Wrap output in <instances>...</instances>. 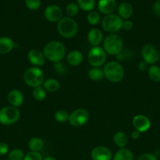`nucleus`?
I'll return each mask as SVG.
<instances>
[{
  "instance_id": "f257e3e1",
  "label": "nucleus",
  "mask_w": 160,
  "mask_h": 160,
  "mask_svg": "<svg viewBox=\"0 0 160 160\" xmlns=\"http://www.w3.org/2000/svg\"><path fill=\"white\" fill-rule=\"evenodd\" d=\"M44 56L53 62H61L66 54V48L64 44L59 41H51L44 46Z\"/></svg>"
},
{
  "instance_id": "f03ea898",
  "label": "nucleus",
  "mask_w": 160,
  "mask_h": 160,
  "mask_svg": "<svg viewBox=\"0 0 160 160\" xmlns=\"http://www.w3.org/2000/svg\"><path fill=\"white\" fill-rule=\"evenodd\" d=\"M56 29L61 37L70 39L75 37L78 33V24L74 19L71 17H63L57 23Z\"/></svg>"
},
{
  "instance_id": "7ed1b4c3",
  "label": "nucleus",
  "mask_w": 160,
  "mask_h": 160,
  "mask_svg": "<svg viewBox=\"0 0 160 160\" xmlns=\"http://www.w3.org/2000/svg\"><path fill=\"white\" fill-rule=\"evenodd\" d=\"M104 77L112 83H119L124 78V68L116 61H111L105 64L103 69Z\"/></svg>"
},
{
  "instance_id": "20e7f679",
  "label": "nucleus",
  "mask_w": 160,
  "mask_h": 160,
  "mask_svg": "<svg viewBox=\"0 0 160 160\" xmlns=\"http://www.w3.org/2000/svg\"><path fill=\"white\" fill-rule=\"evenodd\" d=\"M103 48L110 56H118L123 49V41L116 34H110L103 42Z\"/></svg>"
},
{
  "instance_id": "39448f33",
  "label": "nucleus",
  "mask_w": 160,
  "mask_h": 160,
  "mask_svg": "<svg viewBox=\"0 0 160 160\" xmlns=\"http://www.w3.org/2000/svg\"><path fill=\"white\" fill-rule=\"evenodd\" d=\"M24 81L28 86L36 88L41 86L44 82L43 71L39 67H32L26 70L24 73Z\"/></svg>"
},
{
  "instance_id": "423d86ee",
  "label": "nucleus",
  "mask_w": 160,
  "mask_h": 160,
  "mask_svg": "<svg viewBox=\"0 0 160 160\" xmlns=\"http://www.w3.org/2000/svg\"><path fill=\"white\" fill-rule=\"evenodd\" d=\"M123 20L118 14H108L103 18L101 22L104 31L110 34H115L122 28Z\"/></svg>"
},
{
  "instance_id": "0eeeda50",
  "label": "nucleus",
  "mask_w": 160,
  "mask_h": 160,
  "mask_svg": "<svg viewBox=\"0 0 160 160\" xmlns=\"http://www.w3.org/2000/svg\"><path fill=\"white\" fill-rule=\"evenodd\" d=\"M20 112L17 108L7 106L0 109V123L4 126L14 124L20 119Z\"/></svg>"
},
{
  "instance_id": "6e6552de",
  "label": "nucleus",
  "mask_w": 160,
  "mask_h": 160,
  "mask_svg": "<svg viewBox=\"0 0 160 160\" xmlns=\"http://www.w3.org/2000/svg\"><path fill=\"white\" fill-rule=\"evenodd\" d=\"M87 59L93 67H100L106 62L107 53L101 47L93 46L88 52Z\"/></svg>"
},
{
  "instance_id": "1a4fd4ad",
  "label": "nucleus",
  "mask_w": 160,
  "mask_h": 160,
  "mask_svg": "<svg viewBox=\"0 0 160 160\" xmlns=\"http://www.w3.org/2000/svg\"><path fill=\"white\" fill-rule=\"evenodd\" d=\"M141 56L143 60L146 62L151 65H155L159 60L160 54L158 48L155 45L147 44L141 48Z\"/></svg>"
},
{
  "instance_id": "9d476101",
  "label": "nucleus",
  "mask_w": 160,
  "mask_h": 160,
  "mask_svg": "<svg viewBox=\"0 0 160 160\" xmlns=\"http://www.w3.org/2000/svg\"><path fill=\"white\" fill-rule=\"evenodd\" d=\"M89 118V112L86 109L79 108L69 114L68 122L73 127H81L87 123Z\"/></svg>"
},
{
  "instance_id": "9b49d317",
  "label": "nucleus",
  "mask_w": 160,
  "mask_h": 160,
  "mask_svg": "<svg viewBox=\"0 0 160 160\" xmlns=\"http://www.w3.org/2000/svg\"><path fill=\"white\" fill-rule=\"evenodd\" d=\"M44 17L51 23H58L63 18V11L56 5H50L44 10Z\"/></svg>"
},
{
  "instance_id": "f8f14e48",
  "label": "nucleus",
  "mask_w": 160,
  "mask_h": 160,
  "mask_svg": "<svg viewBox=\"0 0 160 160\" xmlns=\"http://www.w3.org/2000/svg\"><path fill=\"white\" fill-rule=\"evenodd\" d=\"M133 125L135 130L140 133H144L148 131L151 128V120L144 115H136L133 118Z\"/></svg>"
},
{
  "instance_id": "ddd939ff",
  "label": "nucleus",
  "mask_w": 160,
  "mask_h": 160,
  "mask_svg": "<svg viewBox=\"0 0 160 160\" xmlns=\"http://www.w3.org/2000/svg\"><path fill=\"white\" fill-rule=\"evenodd\" d=\"M112 153L105 146H97L91 152L93 160H112Z\"/></svg>"
},
{
  "instance_id": "4468645a",
  "label": "nucleus",
  "mask_w": 160,
  "mask_h": 160,
  "mask_svg": "<svg viewBox=\"0 0 160 160\" xmlns=\"http://www.w3.org/2000/svg\"><path fill=\"white\" fill-rule=\"evenodd\" d=\"M28 59L32 65L39 67L44 65L45 58V56H44V54L42 52H41L40 50L39 49L33 48V49L30 50V51L28 52Z\"/></svg>"
},
{
  "instance_id": "2eb2a0df",
  "label": "nucleus",
  "mask_w": 160,
  "mask_h": 160,
  "mask_svg": "<svg viewBox=\"0 0 160 160\" xmlns=\"http://www.w3.org/2000/svg\"><path fill=\"white\" fill-rule=\"evenodd\" d=\"M117 7L116 0H99L97 2V9L99 12L105 16L113 13Z\"/></svg>"
},
{
  "instance_id": "dca6fc26",
  "label": "nucleus",
  "mask_w": 160,
  "mask_h": 160,
  "mask_svg": "<svg viewBox=\"0 0 160 160\" xmlns=\"http://www.w3.org/2000/svg\"><path fill=\"white\" fill-rule=\"evenodd\" d=\"M8 102L9 105L12 106H14L16 108H18L22 106L24 102V95L20 91L13 89L10 91L8 94L7 96Z\"/></svg>"
},
{
  "instance_id": "f3484780",
  "label": "nucleus",
  "mask_w": 160,
  "mask_h": 160,
  "mask_svg": "<svg viewBox=\"0 0 160 160\" xmlns=\"http://www.w3.org/2000/svg\"><path fill=\"white\" fill-rule=\"evenodd\" d=\"M88 42L93 46H98L103 40V33L98 28H92L87 34Z\"/></svg>"
},
{
  "instance_id": "a211bd4d",
  "label": "nucleus",
  "mask_w": 160,
  "mask_h": 160,
  "mask_svg": "<svg viewBox=\"0 0 160 160\" xmlns=\"http://www.w3.org/2000/svg\"><path fill=\"white\" fill-rule=\"evenodd\" d=\"M133 6L129 2H122L118 7V15L122 20H128L133 15Z\"/></svg>"
},
{
  "instance_id": "6ab92c4d",
  "label": "nucleus",
  "mask_w": 160,
  "mask_h": 160,
  "mask_svg": "<svg viewBox=\"0 0 160 160\" xmlns=\"http://www.w3.org/2000/svg\"><path fill=\"white\" fill-rule=\"evenodd\" d=\"M15 47L13 41L9 37H0V54H7Z\"/></svg>"
},
{
  "instance_id": "aec40b11",
  "label": "nucleus",
  "mask_w": 160,
  "mask_h": 160,
  "mask_svg": "<svg viewBox=\"0 0 160 160\" xmlns=\"http://www.w3.org/2000/svg\"><path fill=\"white\" fill-rule=\"evenodd\" d=\"M83 60V55L78 50H73L70 52L67 56V61L69 65L76 67L80 65Z\"/></svg>"
},
{
  "instance_id": "412c9836",
  "label": "nucleus",
  "mask_w": 160,
  "mask_h": 160,
  "mask_svg": "<svg viewBox=\"0 0 160 160\" xmlns=\"http://www.w3.org/2000/svg\"><path fill=\"white\" fill-rule=\"evenodd\" d=\"M112 160H134V156L130 150L122 148L116 152Z\"/></svg>"
},
{
  "instance_id": "4be33fe9",
  "label": "nucleus",
  "mask_w": 160,
  "mask_h": 160,
  "mask_svg": "<svg viewBox=\"0 0 160 160\" xmlns=\"http://www.w3.org/2000/svg\"><path fill=\"white\" fill-rule=\"evenodd\" d=\"M113 140H114V143L116 146L122 148H125L127 142H128V137H127L126 134H125L122 131H118L115 134Z\"/></svg>"
},
{
  "instance_id": "5701e85b",
  "label": "nucleus",
  "mask_w": 160,
  "mask_h": 160,
  "mask_svg": "<svg viewBox=\"0 0 160 160\" xmlns=\"http://www.w3.org/2000/svg\"><path fill=\"white\" fill-rule=\"evenodd\" d=\"M28 146L31 152H39L42 149L44 146V142L42 138H32L30 139L28 142Z\"/></svg>"
},
{
  "instance_id": "b1692460",
  "label": "nucleus",
  "mask_w": 160,
  "mask_h": 160,
  "mask_svg": "<svg viewBox=\"0 0 160 160\" xmlns=\"http://www.w3.org/2000/svg\"><path fill=\"white\" fill-rule=\"evenodd\" d=\"M43 88L46 92L53 93L56 92L60 88V83L57 80L54 78H49L44 81L43 82Z\"/></svg>"
},
{
  "instance_id": "393cba45",
  "label": "nucleus",
  "mask_w": 160,
  "mask_h": 160,
  "mask_svg": "<svg viewBox=\"0 0 160 160\" xmlns=\"http://www.w3.org/2000/svg\"><path fill=\"white\" fill-rule=\"evenodd\" d=\"M88 77L91 81H99L103 79L104 77L103 69L100 67H93L88 72Z\"/></svg>"
},
{
  "instance_id": "a878e982",
  "label": "nucleus",
  "mask_w": 160,
  "mask_h": 160,
  "mask_svg": "<svg viewBox=\"0 0 160 160\" xmlns=\"http://www.w3.org/2000/svg\"><path fill=\"white\" fill-rule=\"evenodd\" d=\"M149 78L154 82L160 81V67L156 65H152L147 70Z\"/></svg>"
},
{
  "instance_id": "bb28decb",
  "label": "nucleus",
  "mask_w": 160,
  "mask_h": 160,
  "mask_svg": "<svg viewBox=\"0 0 160 160\" xmlns=\"http://www.w3.org/2000/svg\"><path fill=\"white\" fill-rule=\"evenodd\" d=\"M79 9L86 12H90L95 7V0H77Z\"/></svg>"
},
{
  "instance_id": "cd10ccee",
  "label": "nucleus",
  "mask_w": 160,
  "mask_h": 160,
  "mask_svg": "<svg viewBox=\"0 0 160 160\" xmlns=\"http://www.w3.org/2000/svg\"><path fill=\"white\" fill-rule=\"evenodd\" d=\"M33 98L36 100V101L42 102L46 98V91L44 89L43 87L42 86H39L33 88L32 92Z\"/></svg>"
},
{
  "instance_id": "c85d7f7f",
  "label": "nucleus",
  "mask_w": 160,
  "mask_h": 160,
  "mask_svg": "<svg viewBox=\"0 0 160 160\" xmlns=\"http://www.w3.org/2000/svg\"><path fill=\"white\" fill-rule=\"evenodd\" d=\"M66 14L67 15V17H74L78 14V11H79V7H78V4L75 2H70L66 6Z\"/></svg>"
},
{
  "instance_id": "c756f323",
  "label": "nucleus",
  "mask_w": 160,
  "mask_h": 160,
  "mask_svg": "<svg viewBox=\"0 0 160 160\" xmlns=\"http://www.w3.org/2000/svg\"><path fill=\"white\" fill-rule=\"evenodd\" d=\"M100 20V16L97 11H90L87 15V21L90 25L95 26L98 24Z\"/></svg>"
},
{
  "instance_id": "7c9ffc66",
  "label": "nucleus",
  "mask_w": 160,
  "mask_h": 160,
  "mask_svg": "<svg viewBox=\"0 0 160 160\" xmlns=\"http://www.w3.org/2000/svg\"><path fill=\"white\" fill-rule=\"evenodd\" d=\"M24 156V153L21 149L16 148L9 152L8 154V160H23Z\"/></svg>"
},
{
  "instance_id": "2f4dec72",
  "label": "nucleus",
  "mask_w": 160,
  "mask_h": 160,
  "mask_svg": "<svg viewBox=\"0 0 160 160\" xmlns=\"http://www.w3.org/2000/svg\"><path fill=\"white\" fill-rule=\"evenodd\" d=\"M54 118L59 123H65V122L68 121L69 114L67 113V111L64 110V109H60L55 112Z\"/></svg>"
},
{
  "instance_id": "473e14b6",
  "label": "nucleus",
  "mask_w": 160,
  "mask_h": 160,
  "mask_svg": "<svg viewBox=\"0 0 160 160\" xmlns=\"http://www.w3.org/2000/svg\"><path fill=\"white\" fill-rule=\"evenodd\" d=\"M24 2L27 8L30 10H37L42 4L41 0H24Z\"/></svg>"
},
{
  "instance_id": "72a5a7b5",
  "label": "nucleus",
  "mask_w": 160,
  "mask_h": 160,
  "mask_svg": "<svg viewBox=\"0 0 160 160\" xmlns=\"http://www.w3.org/2000/svg\"><path fill=\"white\" fill-rule=\"evenodd\" d=\"M42 155L39 152H29L27 153L24 156L23 160H42Z\"/></svg>"
},
{
  "instance_id": "f704fd0d",
  "label": "nucleus",
  "mask_w": 160,
  "mask_h": 160,
  "mask_svg": "<svg viewBox=\"0 0 160 160\" xmlns=\"http://www.w3.org/2000/svg\"><path fill=\"white\" fill-rule=\"evenodd\" d=\"M53 67H54L55 71L57 73H59V74H65L67 71L66 66L61 62H54Z\"/></svg>"
},
{
  "instance_id": "c9c22d12",
  "label": "nucleus",
  "mask_w": 160,
  "mask_h": 160,
  "mask_svg": "<svg viewBox=\"0 0 160 160\" xmlns=\"http://www.w3.org/2000/svg\"><path fill=\"white\" fill-rule=\"evenodd\" d=\"M137 160H158V158L155 154L152 153H144L138 157Z\"/></svg>"
},
{
  "instance_id": "e433bc0d",
  "label": "nucleus",
  "mask_w": 160,
  "mask_h": 160,
  "mask_svg": "<svg viewBox=\"0 0 160 160\" xmlns=\"http://www.w3.org/2000/svg\"><path fill=\"white\" fill-rule=\"evenodd\" d=\"M133 21H131L130 20H123L122 22V29H124L125 31H130V30L133 29Z\"/></svg>"
},
{
  "instance_id": "4c0bfd02",
  "label": "nucleus",
  "mask_w": 160,
  "mask_h": 160,
  "mask_svg": "<svg viewBox=\"0 0 160 160\" xmlns=\"http://www.w3.org/2000/svg\"><path fill=\"white\" fill-rule=\"evenodd\" d=\"M9 152V145L5 142H0V156H5Z\"/></svg>"
},
{
  "instance_id": "58836bf2",
  "label": "nucleus",
  "mask_w": 160,
  "mask_h": 160,
  "mask_svg": "<svg viewBox=\"0 0 160 160\" xmlns=\"http://www.w3.org/2000/svg\"><path fill=\"white\" fill-rule=\"evenodd\" d=\"M153 12L157 17H160V0H156L153 5Z\"/></svg>"
},
{
  "instance_id": "ea45409f",
  "label": "nucleus",
  "mask_w": 160,
  "mask_h": 160,
  "mask_svg": "<svg viewBox=\"0 0 160 160\" xmlns=\"http://www.w3.org/2000/svg\"><path fill=\"white\" fill-rule=\"evenodd\" d=\"M148 65L149 64L147 63V62L142 60L139 62V64H138V69H139L141 71H145V70H148Z\"/></svg>"
},
{
  "instance_id": "a19ab883",
  "label": "nucleus",
  "mask_w": 160,
  "mask_h": 160,
  "mask_svg": "<svg viewBox=\"0 0 160 160\" xmlns=\"http://www.w3.org/2000/svg\"><path fill=\"white\" fill-rule=\"evenodd\" d=\"M140 135H141V133H140L139 131H136V130H135V131H133V132L131 133V138L133 139H134V140L139 138Z\"/></svg>"
},
{
  "instance_id": "79ce46f5",
  "label": "nucleus",
  "mask_w": 160,
  "mask_h": 160,
  "mask_svg": "<svg viewBox=\"0 0 160 160\" xmlns=\"http://www.w3.org/2000/svg\"><path fill=\"white\" fill-rule=\"evenodd\" d=\"M42 160H56L55 159L54 157H53V156H46V157L43 158V159Z\"/></svg>"
}]
</instances>
